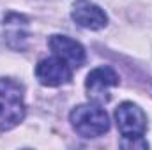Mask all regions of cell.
Listing matches in <instances>:
<instances>
[{
  "label": "cell",
  "mask_w": 152,
  "mask_h": 150,
  "mask_svg": "<svg viewBox=\"0 0 152 150\" xmlns=\"http://www.w3.org/2000/svg\"><path fill=\"white\" fill-rule=\"evenodd\" d=\"M25 113L27 106L23 87L11 78H0V133L11 131L21 124Z\"/></svg>",
  "instance_id": "6da1fadb"
},
{
  "label": "cell",
  "mask_w": 152,
  "mask_h": 150,
  "mask_svg": "<svg viewBox=\"0 0 152 150\" xmlns=\"http://www.w3.org/2000/svg\"><path fill=\"white\" fill-rule=\"evenodd\" d=\"M69 122L83 138H99L110 129V117L101 104H80L69 113Z\"/></svg>",
  "instance_id": "7a4b0ae2"
},
{
  "label": "cell",
  "mask_w": 152,
  "mask_h": 150,
  "mask_svg": "<svg viewBox=\"0 0 152 150\" xmlns=\"http://www.w3.org/2000/svg\"><path fill=\"white\" fill-rule=\"evenodd\" d=\"M117 85H118V74L110 66H101L88 73L85 81V90L92 103L104 104L110 101V90Z\"/></svg>",
  "instance_id": "3957f363"
},
{
  "label": "cell",
  "mask_w": 152,
  "mask_h": 150,
  "mask_svg": "<svg viewBox=\"0 0 152 150\" xmlns=\"http://www.w3.org/2000/svg\"><path fill=\"white\" fill-rule=\"evenodd\" d=\"M115 120L122 138H140L147 133V115L134 103H122L115 110Z\"/></svg>",
  "instance_id": "277c9868"
},
{
  "label": "cell",
  "mask_w": 152,
  "mask_h": 150,
  "mask_svg": "<svg viewBox=\"0 0 152 150\" xmlns=\"http://www.w3.org/2000/svg\"><path fill=\"white\" fill-rule=\"evenodd\" d=\"M73 71L75 69L66 60L53 55V57L42 58L36 66V78L42 87H60L71 81Z\"/></svg>",
  "instance_id": "5b68a950"
},
{
  "label": "cell",
  "mask_w": 152,
  "mask_h": 150,
  "mask_svg": "<svg viewBox=\"0 0 152 150\" xmlns=\"http://www.w3.org/2000/svg\"><path fill=\"white\" fill-rule=\"evenodd\" d=\"M71 18L78 27L87 30H101L108 25L106 12L90 0H76L71 9Z\"/></svg>",
  "instance_id": "8992f818"
},
{
  "label": "cell",
  "mask_w": 152,
  "mask_h": 150,
  "mask_svg": "<svg viewBox=\"0 0 152 150\" xmlns=\"http://www.w3.org/2000/svg\"><path fill=\"white\" fill-rule=\"evenodd\" d=\"M48 46L53 51V55L66 60L73 69H78V67H81L85 64V58H87L85 48L69 36L55 34V36H51L48 39Z\"/></svg>",
  "instance_id": "52a82bcc"
},
{
  "label": "cell",
  "mask_w": 152,
  "mask_h": 150,
  "mask_svg": "<svg viewBox=\"0 0 152 150\" xmlns=\"http://www.w3.org/2000/svg\"><path fill=\"white\" fill-rule=\"evenodd\" d=\"M27 18L16 12H9L4 20V32H5V39L9 42L11 48L14 50H23L25 48V41H27Z\"/></svg>",
  "instance_id": "ba28073f"
},
{
  "label": "cell",
  "mask_w": 152,
  "mask_h": 150,
  "mask_svg": "<svg viewBox=\"0 0 152 150\" xmlns=\"http://www.w3.org/2000/svg\"><path fill=\"white\" fill-rule=\"evenodd\" d=\"M120 147L122 149H149V143L143 140V136L140 138H122L120 141Z\"/></svg>",
  "instance_id": "9c48e42d"
}]
</instances>
